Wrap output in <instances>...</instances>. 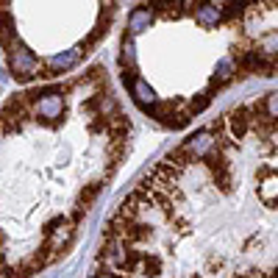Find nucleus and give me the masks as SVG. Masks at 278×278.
Wrapping results in <instances>:
<instances>
[{
  "label": "nucleus",
  "instance_id": "nucleus-3",
  "mask_svg": "<svg viewBox=\"0 0 278 278\" xmlns=\"http://www.w3.org/2000/svg\"><path fill=\"white\" fill-rule=\"evenodd\" d=\"M195 23L200 25V28H217V23L223 20V9L214 6V3H209V0H203L198 9H195Z\"/></svg>",
  "mask_w": 278,
  "mask_h": 278
},
{
  "label": "nucleus",
  "instance_id": "nucleus-1",
  "mask_svg": "<svg viewBox=\"0 0 278 278\" xmlns=\"http://www.w3.org/2000/svg\"><path fill=\"white\" fill-rule=\"evenodd\" d=\"M89 278H278V92L231 106L148 170Z\"/></svg>",
  "mask_w": 278,
  "mask_h": 278
},
{
  "label": "nucleus",
  "instance_id": "nucleus-2",
  "mask_svg": "<svg viewBox=\"0 0 278 278\" xmlns=\"http://www.w3.org/2000/svg\"><path fill=\"white\" fill-rule=\"evenodd\" d=\"M131 145V120L100 67L0 106V278L70 253Z\"/></svg>",
  "mask_w": 278,
  "mask_h": 278
},
{
  "label": "nucleus",
  "instance_id": "nucleus-4",
  "mask_svg": "<svg viewBox=\"0 0 278 278\" xmlns=\"http://www.w3.org/2000/svg\"><path fill=\"white\" fill-rule=\"evenodd\" d=\"M151 23H153V9H151V3L148 6H136L131 12V17H128V34H139V31H145V28H151Z\"/></svg>",
  "mask_w": 278,
  "mask_h": 278
}]
</instances>
